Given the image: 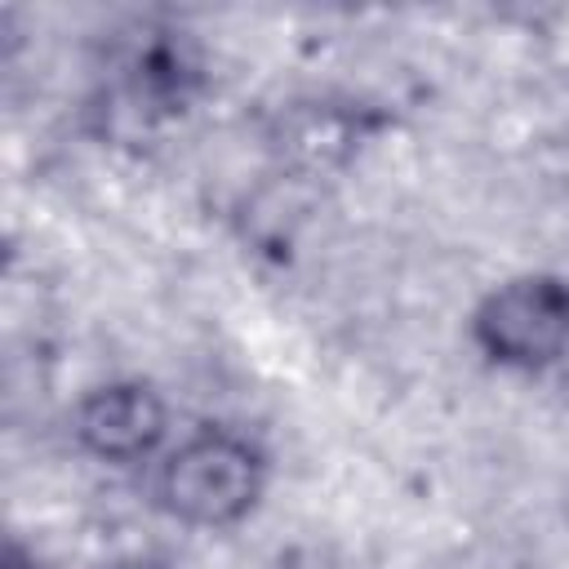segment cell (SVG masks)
Segmentation results:
<instances>
[{
  "label": "cell",
  "mask_w": 569,
  "mask_h": 569,
  "mask_svg": "<svg viewBox=\"0 0 569 569\" xmlns=\"http://www.w3.org/2000/svg\"><path fill=\"white\" fill-rule=\"evenodd\" d=\"M267 453L236 427H196L156 467V507L187 529H236L267 493Z\"/></svg>",
  "instance_id": "obj_1"
},
{
  "label": "cell",
  "mask_w": 569,
  "mask_h": 569,
  "mask_svg": "<svg viewBox=\"0 0 569 569\" xmlns=\"http://www.w3.org/2000/svg\"><path fill=\"white\" fill-rule=\"evenodd\" d=\"M471 342L498 369L542 373L569 356V276L520 271L471 311Z\"/></svg>",
  "instance_id": "obj_2"
},
{
  "label": "cell",
  "mask_w": 569,
  "mask_h": 569,
  "mask_svg": "<svg viewBox=\"0 0 569 569\" xmlns=\"http://www.w3.org/2000/svg\"><path fill=\"white\" fill-rule=\"evenodd\" d=\"M71 440L107 467L151 462L169 440V405L142 378H111L89 387L71 409Z\"/></svg>",
  "instance_id": "obj_3"
},
{
  "label": "cell",
  "mask_w": 569,
  "mask_h": 569,
  "mask_svg": "<svg viewBox=\"0 0 569 569\" xmlns=\"http://www.w3.org/2000/svg\"><path fill=\"white\" fill-rule=\"evenodd\" d=\"M102 569H178V565L164 556H120V560H107Z\"/></svg>",
  "instance_id": "obj_4"
}]
</instances>
